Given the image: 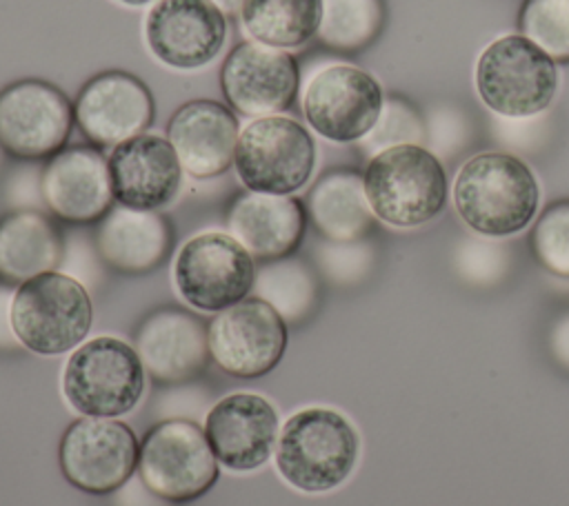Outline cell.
<instances>
[{
  "label": "cell",
  "mask_w": 569,
  "mask_h": 506,
  "mask_svg": "<svg viewBox=\"0 0 569 506\" xmlns=\"http://www.w3.org/2000/svg\"><path fill=\"white\" fill-rule=\"evenodd\" d=\"M318 266L336 284H356L365 280L373 266V246L365 240L358 242H331L325 240L318 251Z\"/></svg>",
  "instance_id": "32"
},
{
  "label": "cell",
  "mask_w": 569,
  "mask_h": 506,
  "mask_svg": "<svg viewBox=\"0 0 569 506\" xmlns=\"http://www.w3.org/2000/svg\"><path fill=\"white\" fill-rule=\"evenodd\" d=\"M453 204L462 222L487 237H507L529 226L540 189L533 171L513 153L471 155L453 180Z\"/></svg>",
  "instance_id": "1"
},
{
  "label": "cell",
  "mask_w": 569,
  "mask_h": 506,
  "mask_svg": "<svg viewBox=\"0 0 569 506\" xmlns=\"http://www.w3.org/2000/svg\"><path fill=\"white\" fill-rule=\"evenodd\" d=\"M7 202L13 211H47L40 164L31 162L13 171L7 182Z\"/></svg>",
  "instance_id": "36"
},
{
  "label": "cell",
  "mask_w": 569,
  "mask_h": 506,
  "mask_svg": "<svg viewBox=\"0 0 569 506\" xmlns=\"http://www.w3.org/2000/svg\"><path fill=\"white\" fill-rule=\"evenodd\" d=\"M173 244V231L158 211L111 206L98 220L96 246L104 264L120 273L138 275L164 262Z\"/></svg>",
  "instance_id": "23"
},
{
  "label": "cell",
  "mask_w": 569,
  "mask_h": 506,
  "mask_svg": "<svg viewBox=\"0 0 569 506\" xmlns=\"http://www.w3.org/2000/svg\"><path fill=\"white\" fill-rule=\"evenodd\" d=\"M73 120V104L51 82L20 80L0 91V146L11 158H53L64 149Z\"/></svg>",
  "instance_id": "12"
},
{
  "label": "cell",
  "mask_w": 569,
  "mask_h": 506,
  "mask_svg": "<svg viewBox=\"0 0 569 506\" xmlns=\"http://www.w3.org/2000/svg\"><path fill=\"white\" fill-rule=\"evenodd\" d=\"M549 353L553 362L569 373V311L560 313L549 326Z\"/></svg>",
  "instance_id": "37"
},
{
  "label": "cell",
  "mask_w": 569,
  "mask_h": 506,
  "mask_svg": "<svg viewBox=\"0 0 569 506\" xmlns=\"http://www.w3.org/2000/svg\"><path fill=\"white\" fill-rule=\"evenodd\" d=\"M100 262L102 257L98 253L96 240L91 242L84 233L78 231L64 233L62 260L58 271L78 280L82 286H96L100 282Z\"/></svg>",
  "instance_id": "34"
},
{
  "label": "cell",
  "mask_w": 569,
  "mask_h": 506,
  "mask_svg": "<svg viewBox=\"0 0 569 506\" xmlns=\"http://www.w3.org/2000/svg\"><path fill=\"white\" fill-rule=\"evenodd\" d=\"M220 464L204 428L196 419L167 417L140 442L138 477L151 495L169 504H187L213 488Z\"/></svg>",
  "instance_id": "7"
},
{
  "label": "cell",
  "mask_w": 569,
  "mask_h": 506,
  "mask_svg": "<svg viewBox=\"0 0 569 506\" xmlns=\"http://www.w3.org/2000/svg\"><path fill=\"white\" fill-rule=\"evenodd\" d=\"M144 42L171 69H200L220 55L227 18L211 0H156L144 18Z\"/></svg>",
  "instance_id": "14"
},
{
  "label": "cell",
  "mask_w": 569,
  "mask_h": 506,
  "mask_svg": "<svg viewBox=\"0 0 569 506\" xmlns=\"http://www.w3.org/2000/svg\"><path fill=\"white\" fill-rule=\"evenodd\" d=\"M0 158H2V146H0Z\"/></svg>",
  "instance_id": "41"
},
{
  "label": "cell",
  "mask_w": 569,
  "mask_h": 506,
  "mask_svg": "<svg viewBox=\"0 0 569 506\" xmlns=\"http://www.w3.org/2000/svg\"><path fill=\"white\" fill-rule=\"evenodd\" d=\"M469 124L456 109H438L427 122V140L431 144V153L453 155L460 146H465Z\"/></svg>",
  "instance_id": "35"
},
{
  "label": "cell",
  "mask_w": 569,
  "mask_h": 506,
  "mask_svg": "<svg viewBox=\"0 0 569 506\" xmlns=\"http://www.w3.org/2000/svg\"><path fill=\"white\" fill-rule=\"evenodd\" d=\"M11 302H13L11 286L0 282V348H16L20 344L11 326Z\"/></svg>",
  "instance_id": "38"
},
{
  "label": "cell",
  "mask_w": 569,
  "mask_h": 506,
  "mask_svg": "<svg viewBox=\"0 0 569 506\" xmlns=\"http://www.w3.org/2000/svg\"><path fill=\"white\" fill-rule=\"evenodd\" d=\"M518 29L556 64H569V0H525Z\"/></svg>",
  "instance_id": "29"
},
{
  "label": "cell",
  "mask_w": 569,
  "mask_h": 506,
  "mask_svg": "<svg viewBox=\"0 0 569 506\" xmlns=\"http://www.w3.org/2000/svg\"><path fill=\"white\" fill-rule=\"evenodd\" d=\"M73 115L87 140L116 146L147 131L153 122V98L136 75L109 69L80 89Z\"/></svg>",
  "instance_id": "17"
},
{
  "label": "cell",
  "mask_w": 569,
  "mask_h": 506,
  "mask_svg": "<svg viewBox=\"0 0 569 506\" xmlns=\"http://www.w3.org/2000/svg\"><path fill=\"white\" fill-rule=\"evenodd\" d=\"M360 453L356 426L336 408L293 413L276 442L278 475L302 493H329L353 473Z\"/></svg>",
  "instance_id": "2"
},
{
  "label": "cell",
  "mask_w": 569,
  "mask_h": 506,
  "mask_svg": "<svg viewBox=\"0 0 569 506\" xmlns=\"http://www.w3.org/2000/svg\"><path fill=\"white\" fill-rule=\"evenodd\" d=\"M220 87L227 104L242 115H280L298 98L300 69L291 53L247 40L227 53Z\"/></svg>",
  "instance_id": "15"
},
{
  "label": "cell",
  "mask_w": 569,
  "mask_h": 506,
  "mask_svg": "<svg viewBox=\"0 0 569 506\" xmlns=\"http://www.w3.org/2000/svg\"><path fill=\"white\" fill-rule=\"evenodd\" d=\"M382 0H322L318 38L333 51H362L382 31Z\"/></svg>",
  "instance_id": "28"
},
{
  "label": "cell",
  "mask_w": 569,
  "mask_h": 506,
  "mask_svg": "<svg viewBox=\"0 0 569 506\" xmlns=\"http://www.w3.org/2000/svg\"><path fill=\"white\" fill-rule=\"evenodd\" d=\"M113 200L138 211H158L180 191L182 164L169 138L140 133L116 144L107 158Z\"/></svg>",
  "instance_id": "18"
},
{
  "label": "cell",
  "mask_w": 569,
  "mask_h": 506,
  "mask_svg": "<svg viewBox=\"0 0 569 506\" xmlns=\"http://www.w3.org/2000/svg\"><path fill=\"white\" fill-rule=\"evenodd\" d=\"M256 260L231 235L204 231L189 237L173 260V286L196 311L220 313L253 291Z\"/></svg>",
  "instance_id": "9"
},
{
  "label": "cell",
  "mask_w": 569,
  "mask_h": 506,
  "mask_svg": "<svg viewBox=\"0 0 569 506\" xmlns=\"http://www.w3.org/2000/svg\"><path fill=\"white\" fill-rule=\"evenodd\" d=\"M233 166L247 191L293 195L313 175L316 140L289 115L253 118L238 135Z\"/></svg>",
  "instance_id": "8"
},
{
  "label": "cell",
  "mask_w": 569,
  "mask_h": 506,
  "mask_svg": "<svg viewBox=\"0 0 569 506\" xmlns=\"http://www.w3.org/2000/svg\"><path fill=\"white\" fill-rule=\"evenodd\" d=\"M224 16L227 13H236V11H240V7H242V0H211Z\"/></svg>",
  "instance_id": "39"
},
{
  "label": "cell",
  "mask_w": 569,
  "mask_h": 506,
  "mask_svg": "<svg viewBox=\"0 0 569 506\" xmlns=\"http://www.w3.org/2000/svg\"><path fill=\"white\" fill-rule=\"evenodd\" d=\"M385 104L380 82L356 64H327L305 84L302 113L309 126L336 144L360 142Z\"/></svg>",
  "instance_id": "11"
},
{
  "label": "cell",
  "mask_w": 569,
  "mask_h": 506,
  "mask_svg": "<svg viewBox=\"0 0 569 506\" xmlns=\"http://www.w3.org/2000/svg\"><path fill=\"white\" fill-rule=\"evenodd\" d=\"M529 244L542 269L569 277V198L545 206L533 222Z\"/></svg>",
  "instance_id": "31"
},
{
  "label": "cell",
  "mask_w": 569,
  "mask_h": 506,
  "mask_svg": "<svg viewBox=\"0 0 569 506\" xmlns=\"http://www.w3.org/2000/svg\"><path fill=\"white\" fill-rule=\"evenodd\" d=\"M204 435L218 464L236 473H249L271 457L280 435V417L267 397L233 393L207 411Z\"/></svg>",
  "instance_id": "16"
},
{
  "label": "cell",
  "mask_w": 569,
  "mask_h": 506,
  "mask_svg": "<svg viewBox=\"0 0 569 506\" xmlns=\"http://www.w3.org/2000/svg\"><path fill=\"white\" fill-rule=\"evenodd\" d=\"M118 2H122V4H127V7H142V4H149V2H153V0H118Z\"/></svg>",
  "instance_id": "40"
},
{
  "label": "cell",
  "mask_w": 569,
  "mask_h": 506,
  "mask_svg": "<svg viewBox=\"0 0 569 506\" xmlns=\"http://www.w3.org/2000/svg\"><path fill=\"white\" fill-rule=\"evenodd\" d=\"M211 360L240 380L271 373L287 348V322L260 297H244L216 313L207 326Z\"/></svg>",
  "instance_id": "13"
},
{
  "label": "cell",
  "mask_w": 569,
  "mask_h": 506,
  "mask_svg": "<svg viewBox=\"0 0 569 506\" xmlns=\"http://www.w3.org/2000/svg\"><path fill=\"white\" fill-rule=\"evenodd\" d=\"M236 115L216 100H189L169 120L167 138L182 171L196 180L222 175L236 158Z\"/></svg>",
  "instance_id": "21"
},
{
  "label": "cell",
  "mask_w": 569,
  "mask_h": 506,
  "mask_svg": "<svg viewBox=\"0 0 569 506\" xmlns=\"http://www.w3.org/2000/svg\"><path fill=\"white\" fill-rule=\"evenodd\" d=\"M93 322L87 286L47 271L13 291L11 326L20 346L38 355H62L82 344Z\"/></svg>",
  "instance_id": "4"
},
{
  "label": "cell",
  "mask_w": 569,
  "mask_h": 506,
  "mask_svg": "<svg viewBox=\"0 0 569 506\" xmlns=\"http://www.w3.org/2000/svg\"><path fill=\"white\" fill-rule=\"evenodd\" d=\"M64 235L44 211H11L0 217V282H22L58 271Z\"/></svg>",
  "instance_id": "24"
},
{
  "label": "cell",
  "mask_w": 569,
  "mask_h": 506,
  "mask_svg": "<svg viewBox=\"0 0 569 506\" xmlns=\"http://www.w3.org/2000/svg\"><path fill=\"white\" fill-rule=\"evenodd\" d=\"M307 213L318 233L331 242L365 240L376 226L362 173L356 169L322 173L307 193Z\"/></svg>",
  "instance_id": "25"
},
{
  "label": "cell",
  "mask_w": 569,
  "mask_h": 506,
  "mask_svg": "<svg viewBox=\"0 0 569 506\" xmlns=\"http://www.w3.org/2000/svg\"><path fill=\"white\" fill-rule=\"evenodd\" d=\"M256 297L278 311L287 324L309 317L318 302V280L311 266L298 257L262 262L256 269Z\"/></svg>",
  "instance_id": "27"
},
{
  "label": "cell",
  "mask_w": 569,
  "mask_h": 506,
  "mask_svg": "<svg viewBox=\"0 0 569 506\" xmlns=\"http://www.w3.org/2000/svg\"><path fill=\"white\" fill-rule=\"evenodd\" d=\"M144 373L158 384H184L204 373L211 353L207 326L182 308L149 313L133 337Z\"/></svg>",
  "instance_id": "19"
},
{
  "label": "cell",
  "mask_w": 569,
  "mask_h": 506,
  "mask_svg": "<svg viewBox=\"0 0 569 506\" xmlns=\"http://www.w3.org/2000/svg\"><path fill=\"white\" fill-rule=\"evenodd\" d=\"M476 91L500 118H533L558 91L556 62L522 33H507L485 47L476 62Z\"/></svg>",
  "instance_id": "5"
},
{
  "label": "cell",
  "mask_w": 569,
  "mask_h": 506,
  "mask_svg": "<svg viewBox=\"0 0 569 506\" xmlns=\"http://www.w3.org/2000/svg\"><path fill=\"white\" fill-rule=\"evenodd\" d=\"M427 142V122L420 111L405 100L402 95H387L378 122L373 129L360 140V151L367 158L376 153L398 146V144H420Z\"/></svg>",
  "instance_id": "30"
},
{
  "label": "cell",
  "mask_w": 569,
  "mask_h": 506,
  "mask_svg": "<svg viewBox=\"0 0 569 506\" xmlns=\"http://www.w3.org/2000/svg\"><path fill=\"white\" fill-rule=\"evenodd\" d=\"M47 211L73 224L98 222L113 204L107 158L93 146H69L42 166Z\"/></svg>",
  "instance_id": "20"
},
{
  "label": "cell",
  "mask_w": 569,
  "mask_h": 506,
  "mask_svg": "<svg viewBox=\"0 0 569 506\" xmlns=\"http://www.w3.org/2000/svg\"><path fill=\"white\" fill-rule=\"evenodd\" d=\"M362 180L373 215L396 229L431 222L449 198L447 171L440 158L422 144H398L376 153Z\"/></svg>",
  "instance_id": "3"
},
{
  "label": "cell",
  "mask_w": 569,
  "mask_h": 506,
  "mask_svg": "<svg viewBox=\"0 0 569 506\" xmlns=\"http://www.w3.org/2000/svg\"><path fill=\"white\" fill-rule=\"evenodd\" d=\"M305 226L307 209L296 195L247 191L227 213L229 233L260 262L289 257L302 242Z\"/></svg>",
  "instance_id": "22"
},
{
  "label": "cell",
  "mask_w": 569,
  "mask_h": 506,
  "mask_svg": "<svg viewBox=\"0 0 569 506\" xmlns=\"http://www.w3.org/2000/svg\"><path fill=\"white\" fill-rule=\"evenodd\" d=\"M322 0H242L240 22L253 42L298 49L318 36Z\"/></svg>",
  "instance_id": "26"
},
{
  "label": "cell",
  "mask_w": 569,
  "mask_h": 506,
  "mask_svg": "<svg viewBox=\"0 0 569 506\" xmlns=\"http://www.w3.org/2000/svg\"><path fill=\"white\" fill-rule=\"evenodd\" d=\"M138 459L133 428L116 417H80L64 428L58 446L64 479L91 495L120 490L138 473Z\"/></svg>",
  "instance_id": "10"
},
{
  "label": "cell",
  "mask_w": 569,
  "mask_h": 506,
  "mask_svg": "<svg viewBox=\"0 0 569 506\" xmlns=\"http://www.w3.org/2000/svg\"><path fill=\"white\" fill-rule=\"evenodd\" d=\"M144 366L131 344L100 335L82 342L62 371V393L84 417H120L133 411L144 393Z\"/></svg>",
  "instance_id": "6"
},
{
  "label": "cell",
  "mask_w": 569,
  "mask_h": 506,
  "mask_svg": "<svg viewBox=\"0 0 569 506\" xmlns=\"http://www.w3.org/2000/svg\"><path fill=\"white\" fill-rule=\"evenodd\" d=\"M456 262H458L460 273L467 280H471L476 284L496 282L509 264L507 244H493V242L467 237L458 249Z\"/></svg>",
  "instance_id": "33"
}]
</instances>
